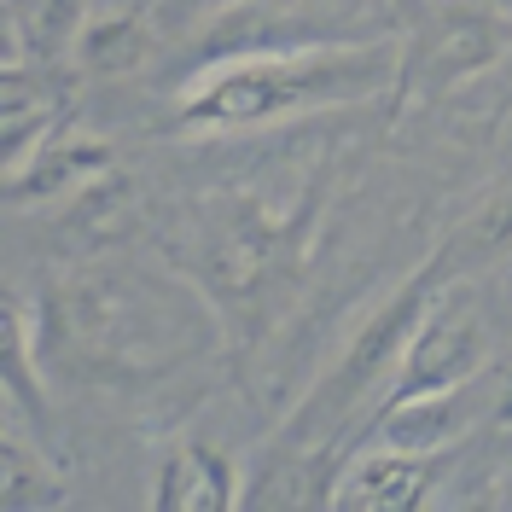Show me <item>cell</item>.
Returning a JSON list of instances; mask_svg holds the SVG:
<instances>
[{
	"label": "cell",
	"mask_w": 512,
	"mask_h": 512,
	"mask_svg": "<svg viewBox=\"0 0 512 512\" xmlns=\"http://www.w3.org/2000/svg\"><path fill=\"white\" fill-rule=\"evenodd\" d=\"M198 303L169 286H134L117 274L47 286L30 309L35 355L47 379L146 384L198 344Z\"/></svg>",
	"instance_id": "cell-1"
},
{
	"label": "cell",
	"mask_w": 512,
	"mask_h": 512,
	"mask_svg": "<svg viewBox=\"0 0 512 512\" xmlns=\"http://www.w3.org/2000/svg\"><path fill=\"white\" fill-rule=\"evenodd\" d=\"M396 76H402V53L390 41H315V47L239 53L187 76L169 128L175 134H251L280 117L396 94Z\"/></svg>",
	"instance_id": "cell-2"
},
{
	"label": "cell",
	"mask_w": 512,
	"mask_h": 512,
	"mask_svg": "<svg viewBox=\"0 0 512 512\" xmlns=\"http://www.w3.org/2000/svg\"><path fill=\"white\" fill-rule=\"evenodd\" d=\"M454 280H460V274H454V262H448V245H437L373 315L355 326V338L344 344V355L332 361V373H320V384L297 402V414H291V425H286V443L309 448V460H326V454L350 460L355 431L367 425L361 414L379 408V396L390 390L396 367H402L408 338L419 332V320L431 315V303H437Z\"/></svg>",
	"instance_id": "cell-3"
},
{
	"label": "cell",
	"mask_w": 512,
	"mask_h": 512,
	"mask_svg": "<svg viewBox=\"0 0 512 512\" xmlns=\"http://www.w3.org/2000/svg\"><path fill=\"white\" fill-rule=\"evenodd\" d=\"M303 233H309V204L303 210H268L262 198L227 204L198 245V280L210 291V303L256 309L280 280L297 274Z\"/></svg>",
	"instance_id": "cell-4"
},
{
	"label": "cell",
	"mask_w": 512,
	"mask_h": 512,
	"mask_svg": "<svg viewBox=\"0 0 512 512\" xmlns=\"http://www.w3.org/2000/svg\"><path fill=\"white\" fill-rule=\"evenodd\" d=\"M489 373V332H483L478 309L466 303V280H454V286L431 303V315L419 320V332L408 338V350H402V367H396V379L390 390L379 396V408L367 419L390 414V408H408L419 396H437V390H454V384H472ZM361 437V431H355Z\"/></svg>",
	"instance_id": "cell-5"
},
{
	"label": "cell",
	"mask_w": 512,
	"mask_h": 512,
	"mask_svg": "<svg viewBox=\"0 0 512 512\" xmlns=\"http://www.w3.org/2000/svg\"><path fill=\"white\" fill-rule=\"evenodd\" d=\"M507 53V35L495 24V6L472 0V6H443L425 18V30L402 47V76H396V111L414 99H437L460 82L483 76L489 64Z\"/></svg>",
	"instance_id": "cell-6"
},
{
	"label": "cell",
	"mask_w": 512,
	"mask_h": 512,
	"mask_svg": "<svg viewBox=\"0 0 512 512\" xmlns=\"http://www.w3.org/2000/svg\"><path fill=\"white\" fill-rule=\"evenodd\" d=\"M454 454V448H448ZM448 454H419V448H390L367 443V454H355L350 466L332 483V501L355 512H414L437 478L448 472Z\"/></svg>",
	"instance_id": "cell-7"
},
{
	"label": "cell",
	"mask_w": 512,
	"mask_h": 512,
	"mask_svg": "<svg viewBox=\"0 0 512 512\" xmlns=\"http://www.w3.org/2000/svg\"><path fill=\"white\" fill-rule=\"evenodd\" d=\"M489 414V384L472 379V384H454V390H437V396H419L408 408H390V414L367 419L361 437L350 443L367 448V443H390V448H419V454H448L460 448V437L478 431V419Z\"/></svg>",
	"instance_id": "cell-8"
},
{
	"label": "cell",
	"mask_w": 512,
	"mask_h": 512,
	"mask_svg": "<svg viewBox=\"0 0 512 512\" xmlns=\"http://www.w3.org/2000/svg\"><path fill=\"white\" fill-rule=\"evenodd\" d=\"M105 169H111V146L94 140V134H82V128L64 117L30 158L6 175V204L12 210H35V204H47L59 192L82 187V181H105Z\"/></svg>",
	"instance_id": "cell-9"
},
{
	"label": "cell",
	"mask_w": 512,
	"mask_h": 512,
	"mask_svg": "<svg viewBox=\"0 0 512 512\" xmlns=\"http://www.w3.org/2000/svg\"><path fill=\"white\" fill-rule=\"evenodd\" d=\"M239 466L216 443H175L163 454L158 478H152V507L163 512H227L239 501Z\"/></svg>",
	"instance_id": "cell-10"
},
{
	"label": "cell",
	"mask_w": 512,
	"mask_h": 512,
	"mask_svg": "<svg viewBox=\"0 0 512 512\" xmlns=\"http://www.w3.org/2000/svg\"><path fill=\"white\" fill-rule=\"evenodd\" d=\"M70 53L88 76H128L158 53V18L146 6H117L105 18H88V30L76 35Z\"/></svg>",
	"instance_id": "cell-11"
},
{
	"label": "cell",
	"mask_w": 512,
	"mask_h": 512,
	"mask_svg": "<svg viewBox=\"0 0 512 512\" xmlns=\"http://www.w3.org/2000/svg\"><path fill=\"white\" fill-rule=\"evenodd\" d=\"M88 18V0H6V35L18 41V59L30 64H53L70 53Z\"/></svg>",
	"instance_id": "cell-12"
},
{
	"label": "cell",
	"mask_w": 512,
	"mask_h": 512,
	"mask_svg": "<svg viewBox=\"0 0 512 512\" xmlns=\"http://www.w3.org/2000/svg\"><path fill=\"white\" fill-rule=\"evenodd\" d=\"M0 501L12 512H41L70 501V483L47 460V448H35L12 419H6V437H0Z\"/></svg>",
	"instance_id": "cell-13"
},
{
	"label": "cell",
	"mask_w": 512,
	"mask_h": 512,
	"mask_svg": "<svg viewBox=\"0 0 512 512\" xmlns=\"http://www.w3.org/2000/svg\"><path fill=\"white\" fill-rule=\"evenodd\" d=\"M0 373H6V402L18 408V414L41 425L47 419V402H41V355H35V332H30V303H18L12 291H6V303H0Z\"/></svg>",
	"instance_id": "cell-14"
},
{
	"label": "cell",
	"mask_w": 512,
	"mask_h": 512,
	"mask_svg": "<svg viewBox=\"0 0 512 512\" xmlns=\"http://www.w3.org/2000/svg\"><path fill=\"white\" fill-rule=\"evenodd\" d=\"M443 245H448V262H454L460 280L478 274V268H489V262H501V256L512 251V187L489 192L478 210L448 233Z\"/></svg>",
	"instance_id": "cell-15"
},
{
	"label": "cell",
	"mask_w": 512,
	"mask_h": 512,
	"mask_svg": "<svg viewBox=\"0 0 512 512\" xmlns=\"http://www.w3.org/2000/svg\"><path fill=\"white\" fill-rule=\"evenodd\" d=\"M501 501H507V507H512V478H507V483H501Z\"/></svg>",
	"instance_id": "cell-16"
},
{
	"label": "cell",
	"mask_w": 512,
	"mask_h": 512,
	"mask_svg": "<svg viewBox=\"0 0 512 512\" xmlns=\"http://www.w3.org/2000/svg\"><path fill=\"white\" fill-rule=\"evenodd\" d=\"M489 6H512V0H489Z\"/></svg>",
	"instance_id": "cell-17"
},
{
	"label": "cell",
	"mask_w": 512,
	"mask_h": 512,
	"mask_svg": "<svg viewBox=\"0 0 512 512\" xmlns=\"http://www.w3.org/2000/svg\"><path fill=\"white\" fill-rule=\"evenodd\" d=\"M291 6H309V0H291Z\"/></svg>",
	"instance_id": "cell-18"
}]
</instances>
